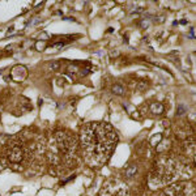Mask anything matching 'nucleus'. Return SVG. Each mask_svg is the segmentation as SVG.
<instances>
[{
	"mask_svg": "<svg viewBox=\"0 0 196 196\" xmlns=\"http://www.w3.org/2000/svg\"><path fill=\"white\" fill-rule=\"evenodd\" d=\"M118 135L109 123L93 122L81 128V145L85 159L93 167H99L110 158Z\"/></svg>",
	"mask_w": 196,
	"mask_h": 196,
	"instance_id": "f257e3e1",
	"label": "nucleus"
},
{
	"mask_svg": "<svg viewBox=\"0 0 196 196\" xmlns=\"http://www.w3.org/2000/svg\"><path fill=\"white\" fill-rule=\"evenodd\" d=\"M178 176V163L171 157L162 156L154 162L149 175L150 187H163Z\"/></svg>",
	"mask_w": 196,
	"mask_h": 196,
	"instance_id": "f03ea898",
	"label": "nucleus"
},
{
	"mask_svg": "<svg viewBox=\"0 0 196 196\" xmlns=\"http://www.w3.org/2000/svg\"><path fill=\"white\" fill-rule=\"evenodd\" d=\"M54 148L60 153V156L68 157L75 153L76 139L67 132H58L54 137Z\"/></svg>",
	"mask_w": 196,
	"mask_h": 196,
	"instance_id": "7ed1b4c3",
	"label": "nucleus"
},
{
	"mask_svg": "<svg viewBox=\"0 0 196 196\" xmlns=\"http://www.w3.org/2000/svg\"><path fill=\"white\" fill-rule=\"evenodd\" d=\"M98 196H128V188L119 181H110L103 184Z\"/></svg>",
	"mask_w": 196,
	"mask_h": 196,
	"instance_id": "20e7f679",
	"label": "nucleus"
},
{
	"mask_svg": "<svg viewBox=\"0 0 196 196\" xmlns=\"http://www.w3.org/2000/svg\"><path fill=\"white\" fill-rule=\"evenodd\" d=\"M24 156H25V152H24V148L20 145H13L8 152V158L9 161L13 162V163H18L24 159Z\"/></svg>",
	"mask_w": 196,
	"mask_h": 196,
	"instance_id": "39448f33",
	"label": "nucleus"
},
{
	"mask_svg": "<svg viewBox=\"0 0 196 196\" xmlns=\"http://www.w3.org/2000/svg\"><path fill=\"white\" fill-rule=\"evenodd\" d=\"M11 76L15 81L21 83V81H24L26 78V76H28V71H26V68L24 67V65H16V67L12 68Z\"/></svg>",
	"mask_w": 196,
	"mask_h": 196,
	"instance_id": "423d86ee",
	"label": "nucleus"
},
{
	"mask_svg": "<svg viewBox=\"0 0 196 196\" xmlns=\"http://www.w3.org/2000/svg\"><path fill=\"white\" fill-rule=\"evenodd\" d=\"M149 109L153 114H156V115H161V114H163V111H165V106H163L161 102H152L149 106Z\"/></svg>",
	"mask_w": 196,
	"mask_h": 196,
	"instance_id": "0eeeda50",
	"label": "nucleus"
},
{
	"mask_svg": "<svg viewBox=\"0 0 196 196\" xmlns=\"http://www.w3.org/2000/svg\"><path fill=\"white\" fill-rule=\"evenodd\" d=\"M137 173V167L135 165H129L128 167L126 169V171H124V174H126V176L127 178H132L133 175H135Z\"/></svg>",
	"mask_w": 196,
	"mask_h": 196,
	"instance_id": "6e6552de",
	"label": "nucleus"
},
{
	"mask_svg": "<svg viewBox=\"0 0 196 196\" xmlns=\"http://www.w3.org/2000/svg\"><path fill=\"white\" fill-rule=\"evenodd\" d=\"M111 90H113V93H115V94H123L124 93V88L122 86V85H114L113 88H111Z\"/></svg>",
	"mask_w": 196,
	"mask_h": 196,
	"instance_id": "1a4fd4ad",
	"label": "nucleus"
},
{
	"mask_svg": "<svg viewBox=\"0 0 196 196\" xmlns=\"http://www.w3.org/2000/svg\"><path fill=\"white\" fill-rule=\"evenodd\" d=\"M46 46H47V43H46L45 41H38L37 43H35V50L38 51H43L46 48Z\"/></svg>",
	"mask_w": 196,
	"mask_h": 196,
	"instance_id": "9d476101",
	"label": "nucleus"
},
{
	"mask_svg": "<svg viewBox=\"0 0 196 196\" xmlns=\"http://www.w3.org/2000/svg\"><path fill=\"white\" fill-rule=\"evenodd\" d=\"M161 139H162V135H161V133H157L156 136L152 137V140H150V144H152V145H157V144L161 141Z\"/></svg>",
	"mask_w": 196,
	"mask_h": 196,
	"instance_id": "9b49d317",
	"label": "nucleus"
},
{
	"mask_svg": "<svg viewBox=\"0 0 196 196\" xmlns=\"http://www.w3.org/2000/svg\"><path fill=\"white\" fill-rule=\"evenodd\" d=\"M48 67L51 68V69H58L59 67H60V63H59V61H52V63H50V65H48Z\"/></svg>",
	"mask_w": 196,
	"mask_h": 196,
	"instance_id": "f8f14e48",
	"label": "nucleus"
},
{
	"mask_svg": "<svg viewBox=\"0 0 196 196\" xmlns=\"http://www.w3.org/2000/svg\"><path fill=\"white\" fill-rule=\"evenodd\" d=\"M184 106H182V105H179V107H178V114H179V115H182V114L183 113H184Z\"/></svg>",
	"mask_w": 196,
	"mask_h": 196,
	"instance_id": "ddd939ff",
	"label": "nucleus"
},
{
	"mask_svg": "<svg viewBox=\"0 0 196 196\" xmlns=\"http://www.w3.org/2000/svg\"><path fill=\"white\" fill-rule=\"evenodd\" d=\"M189 35H191V38H194V35H195V31H194V29H191V33H189Z\"/></svg>",
	"mask_w": 196,
	"mask_h": 196,
	"instance_id": "4468645a",
	"label": "nucleus"
}]
</instances>
